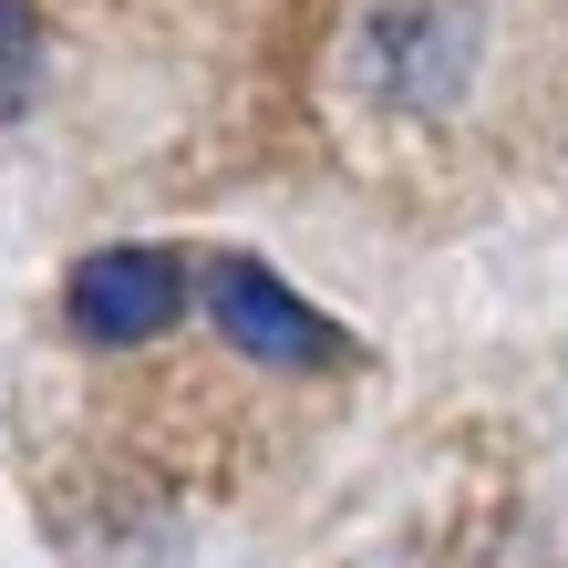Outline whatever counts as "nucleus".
I'll return each instance as SVG.
<instances>
[{
    "label": "nucleus",
    "mask_w": 568,
    "mask_h": 568,
    "mask_svg": "<svg viewBox=\"0 0 568 568\" xmlns=\"http://www.w3.org/2000/svg\"><path fill=\"white\" fill-rule=\"evenodd\" d=\"M176 311H186V270L165 248H93L83 270L62 280V321H73L93 352H135Z\"/></svg>",
    "instance_id": "f03ea898"
},
{
    "label": "nucleus",
    "mask_w": 568,
    "mask_h": 568,
    "mask_svg": "<svg viewBox=\"0 0 568 568\" xmlns=\"http://www.w3.org/2000/svg\"><path fill=\"white\" fill-rule=\"evenodd\" d=\"M352 73L393 114H445L476 73V11L465 0H383L352 31Z\"/></svg>",
    "instance_id": "f257e3e1"
},
{
    "label": "nucleus",
    "mask_w": 568,
    "mask_h": 568,
    "mask_svg": "<svg viewBox=\"0 0 568 568\" xmlns=\"http://www.w3.org/2000/svg\"><path fill=\"white\" fill-rule=\"evenodd\" d=\"M31 83H42V21L31 0H0V114H21Z\"/></svg>",
    "instance_id": "20e7f679"
},
{
    "label": "nucleus",
    "mask_w": 568,
    "mask_h": 568,
    "mask_svg": "<svg viewBox=\"0 0 568 568\" xmlns=\"http://www.w3.org/2000/svg\"><path fill=\"white\" fill-rule=\"evenodd\" d=\"M207 311H217L227 342H239L248 362H270V373H331V362H342V331H331L290 280H270L258 258H217L207 270Z\"/></svg>",
    "instance_id": "7ed1b4c3"
}]
</instances>
